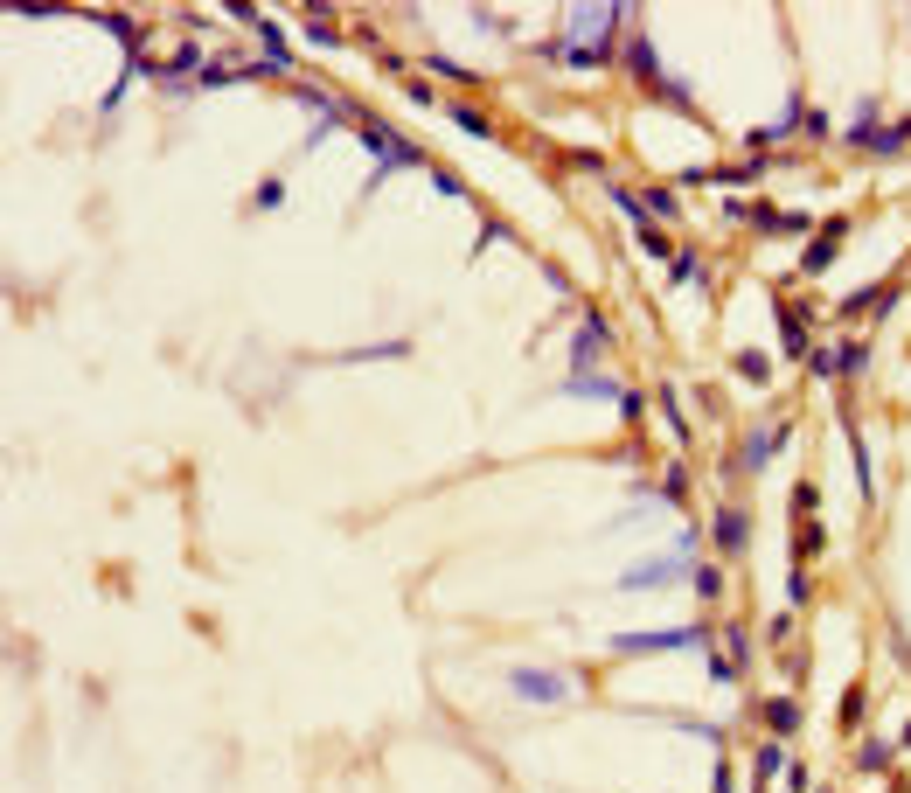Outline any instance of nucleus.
<instances>
[{
    "instance_id": "16",
    "label": "nucleus",
    "mask_w": 911,
    "mask_h": 793,
    "mask_svg": "<svg viewBox=\"0 0 911 793\" xmlns=\"http://www.w3.org/2000/svg\"><path fill=\"white\" fill-rule=\"evenodd\" d=\"M640 202H647V216H675V195H668V188H654V195H640Z\"/></svg>"
},
{
    "instance_id": "8",
    "label": "nucleus",
    "mask_w": 911,
    "mask_h": 793,
    "mask_svg": "<svg viewBox=\"0 0 911 793\" xmlns=\"http://www.w3.org/2000/svg\"><path fill=\"white\" fill-rule=\"evenodd\" d=\"M856 147H870V154H898L905 147V126H863V133H849Z\"/></svg>"
},
{
    "instance_id": "14",
    "label": "nucleus",
    "mask_w": 911,
    "mask_h": 793,
    "mask_svg": "<svg viewBox=\"0 0 911 793\" xmlns=\"http://www.w3.org/2000/svg\"><path fill=\"white\" fill-rule=\"evenodd\" d=\"M453 126H459V133H473V140H487V119H480V112H466V105H453Z\"/></svg>"
},
{
    "instance_id": "1",
    "label": "nucleus",
    "mask_w": 911,
    "mask_h": 793,
    "mask_svg": "<svg viewBox=\"0 0 911 793\" xmlns=\"http://www.w3.org/2000/svg\"><path fill=\"white\" fill-rule=\"evenodd\" d=\"M619 21H626L619 7H585V14H571V21H564L557 56H564V63H585V70H592V63H606L612 28H619Z\"/></svg>"
},
{
    "instance_id": "6",
    "label": "nucleus",
    "mask_w": 911,
    "mask_h": 793,
    "mask_svg": "<svg viewBox=\"0 0 911 793\" xmlns=\"http://www.w3.org/2000/svg\"><path fill=\"white\" fill-rule=\"evenodd\" d=\"M606 348H612V327H606V314H585L578 341H571V355H578V362H599Z\"/></svg>"
},
{
    "instance_id": "13",
    "label": "nucleus",
    "mask_w": 911,
    "mask_h": 793,
    "mask_svg": "<svg viewBox=\"0 0 911 793\" xmlns=\"http://www.w3.org/2000/svg\"><path fill=\"white\" fill-rule=\"evenodd\" d=\"M689 585H696V599H717V592H724V571H717V564H696Z\"/></svg>"
},
{
    "instance_id": "11",
    "label": "nucleus",
    "mask_w": 911,
    "mask_h": 793,
    "mask_svg": "<svg viewBox=\"0 0 911 793\" xmlns=\"http://www.w3.org/2000/svg\"><path fill=\"white\" fill-rule=\"evenodd\" d=\"M765 724H772V731L786 738V731L800 724V703H793V696H772V703H765Z\"/></svg>"
},
{
    "instance_id": "5",
    "label": "nucleus",
    "mask_w": 911,
    "mask_h": 793,
    "mask_svg": "<svg viewBox=\"0 0 911 793\" xmlns=\"http://www.w3.org/2000/svg\"><path fill=\"white\" fill-rule=\"evenodd\" d=\"M654 585H675V557H647L619 571V592H654Z\"/></svg>"
},
{
    "instance_id": "7",
    "label": "nucleus",
    "mask_w": 911,
    "mask_h": 793,
    "mask_svg": "<svg viewBox=\"0 0 911 793\" xmlns=\"http://www.w3.org/2000/svg\"><path fill=\"white\" fill-rule=\"evenodd\" d=\"M779 439H786V425H759V432L745 439V453H738V467H745V474H759L765 460L779 453Z\"/></svg>"
},
{
    "instance_id": "3",
    "label": "nucleus",
    "mask_w": 911,
    "mask_h": 793,
    "mask_svg": "<svg viewBox=\"0 0 911 793\" xmlns=\"http://www.w3.org/2000/svg\"><path fill=\"white\" fill-rule=\"evenodd\" d=\"M508 689H515L522 703H564V696H571V675H557V668H515Z\"/></svg>"
},
{
    "instance_id": "15",
    "label": "nucleus",
    "mask_w": 911,
    "mask_h": 793,
    "mask_svg": "<svg viewBox=\"0 0 911 793\" xmlns=\"http://www.w3.org/2000/svg\"><path fill=\"white\" fill-rule=\"evenodd\" d=\"M779 766H786V752H779V745H759V780H772Z\"/></svg>"
},
{
    "instance_id": "12",
    "label": "nucleus",
    "mask_w": 911,
    "mask_h": 793,
    "mask_svg": "<svg viewBox=\"0 0 911 793\" xmlns=\"http://www.w3.org/2000/svg\"><path fill=\"white\" fill-rule=\"evenodd\" d=\"M835 244H842V223H828V230H821V244H814V251H807L800 265H807V272H821V265L835 258Z\"/></svg>"
},
{
    "instance_id": "9",
    "label": "nucleus",
    "mask_w": 911,
    "mask_h": 793,
    "mask_svg": "<svg viewBox=\"0 0 911 793\" xmlns=\"http://www.w3.org/2000/svg\"><path fill=\"white\" fill-rule=\"evenodd\" d=\"M745 536H752V522H745L738 508H724V515H717V550H745Z\"/></svg>"
},
{
    "instance_id": "10",
    "label": "nucleus",
    "mask_w": 911,
    "mask_h": 793,
    "mask_svg": "<svg viewBox=\"0 0 911 793\" xmlns=\"http://www.w3.org/2000/svg\"><path fill=\"white\" fill-rule=\"evenodd\" d=\"M779 341H786V355H807V320L793 314L786 300H779Z\"/></svg>"
},
{
    "instance_id": "4",
    "label": "nucleus",
    "mask_w": 911,
    "mask_h": 793,
    "mask_svg": "<svg viewBox=\"0 0 911 793\" xmlns=\"http://www.w3.org/2000/svg\"><path fill=\"white\" fill-rule=\"evenodd\" d=\"M626 63L640 70V84H647V91H661V98H675V105H689V91H682V84H675V77H668V70L654 63V49H647V35H633V42H626Z\"/></svg>"
},
{
    "instance_id": "2",
    "label": "nucleus",
    "mask_w": 911,
    "mask_h": 793,
    "mask_svg": "<svg viewBox=\"0 0 911 793\" xmlns=\"http://www.w3.org/2000/svg\"><path fill=\"white\" fill-rule=\"evenodd\" d=\"M703 627H654V634H619L612 654H682V647H703Z\"/></svg>"
},
{
    "instance_id": "17",
    "label": "nucleus",
    "mask_w": 911,
    "mask_h": 793,
    "mask_svg": "<svg viewBox=\"0 0 911 793\" xmlns=\"http://www.w3.org/2000/svg\"><path fill=\"white\" fill-rule=\"evenodd\" d=\"M738 376H752V383H765V355H752V348H745V355H738Z\"/></svg>"
}]
</instances>
